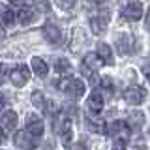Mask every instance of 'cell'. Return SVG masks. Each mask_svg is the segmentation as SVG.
<instances>
[{"label": "cell", "mask_w": 150, "mask_h": 150, "mask_svg": "<svg viewBox=\"0 0 150 150\" xmlns=\"http://www.w3.org/2000/svg\"><path fill=\"white\" fill-rule=\"evenodd\" d=\"M60 88H62V92L66 96L69 98V100H79V98L84 96V83L79 81V79H73V77H68L64 79L62 83H60Z\"/></svg>", "instance_id": "6da1fadb"}, {"label": "cell", "mask_w": 150, "mask_h": 150, "mask_svg": "<svg viewBox=\"0 0 150 150\" xmlns=\"http://www.w3.org/2000/svg\"><path fill=\"white\" fill-rule=\"evenodd\" d=\"M11 6H19V11L15 15H17V21L21 23V25H32V23L40 17L38 9L34 8V4H30V2H15V4H11Z\"/></svg>", "instance_id": "7a4b0ae2"}, {"label": "cell", "mask_w": 150, "mask_h": 150, "mask_svg": "<svg viewBox=\"0 0 150 150\" xmlns=\"http://www.w3.org/2000/svg\"><path fill=\"white\" fill-rule=\"evenodd\" d=\"M54 131L60 135V141L66 144V146H69V143H71V120L68 118L66 115H60L58 118L54 122Z\"/></svg>", "instance_id": "3957f363"}, {"label": "cell", "mask_w": 150, "mask_h": 150, "mask_svg": "<svg viewBox=\"0 0 150 150\" xmlns=\"http://www.w3.org/2000/svg\"><path fill=\"white\" fill-rule=\"evenodd\" d=\"M9 81H11V84L17 86V88L25 86V84L30 81V69H28L25 64H17L15 68L9 71Z\"/></svg>", "instance_id": "277c9868"}, {"label": "cell", "mask_w": 150, "mask_h": 150, "mask_svg": "<svg viewBox=\"0 0 150 150\" xmlns=\"http://www.w3.org/2000/svg\"><path fill=\"white\" fill-rule=\"evenodd\" d=\"M124 101L129 103V105H141V103L144 101V98H146V88L143 86H129L124 90Z\"/></svg>", "instance_id": "5b68a950"}, {"label": "cell", "mask_w": 150, "mask_h": 150, "mask_svg": "<svg viewBox=\"0 0 150 150\" xmlns=\"http://www.w3.org/2000/svg\"><path fill=\"white\" fill-rule=\"evenodd\" d=\"M25 131L32 139H40L43 135V122H41V118H38L36 115H28L26 124H25Z\"/></svg>", "instance_id": "8992f818"}, {"label": "cell", "mask_w": 150, "mask_h": 150, "mask_svg": "<svg viewBox=\"0 0 150 150\" xmlns=\"http://www.w3.org/2000/svg\"><path fill=\"white\" fill-rule=\"evenodd\" d=\"M107 135H112L115 139H128L129 137V128L124 120H116L107 126Z\"/></svg>", "instance_id": "52a82bcc"}, {"label": "cell", "mask_w": 150, "mask_h": 150, "mask_svg": "<svg viewBox=\"0 0 150 150\" xmlns=\"http://www.w3.org/2000/svg\"><path fill=\"white\" fill-rule=\"evenodd\" d=\"M13 143H15V146L21 148V150H34L36 148L34 139H32L25 129H23V131H17V133L13 135Z\"/></svg>", "instance_id": "ba28073f"}, {"label": "cell", "mask_w": 150, "mask_h": 150, "mask_svg": "<svg viewBox=\"0 0 150 150\" xmlns=\"http://www.w3.org/2000/svg\"><path fill=\"white\" fill-rule=\"evenodd\" d=\"M124 17L128 19V21H139L141 17H143V4L141 2H128L124 6Z\"/></svg>", "instance_id": "9c48e42d"}, {"label": "cell", "mask_w": 150, "mask_h": 150, "mask_svg": "<svg viewBox=\"0 0 150 150\" xmlns=\"http://www.w3.org/2000/svg\"><path fill=\"white\" fill-rule=\"evenodd\" d=\"M0 128L4 131H15L17 128V112L15 111H4L0 116Z\"/></svg>", "instance_id": "30bf717a"}, {"label": "cell", "mask_w": 150, "mask_h": 150, "mask_svg": "<svg viewBox=\"0 0 150 150\" xmlns=\"http://www.w3.org/2000/svg\"><path fill=\"white\" fill-rule=\"evenodd\" d=\"M84 124H86V129L92 131V133H107V124L103 122V118H98V116H86V120H84Z\"/></svg>", "instance_id": "8fae6325"}, {"label": "cell", "mask_w": 150, "mask_h": 150, "mask_svg": "<svg viewBox=\"0 0 150 150\" xmlns=\"http://www.w3.org/2000/svg\"><path fill=\"white\" fill-rule=\"evenodd\" d=\"M43 38L49 41V43H53V45L60 43V40H62L60 28L56 26V25H53V23H47V25L43 26Z\"/></svg>", "instance_id": "7c38bea8"}, {"label": "cell", "mask_w": 150, "mask_h": 150, "mask_svg": "<svg viewBox=\"0 0 150 150\" xmlns=\"http://www.w3.org/2000/svg\"><path fill=\"white\" fill-rule=\"evenodd\" d=\"M86 105H88V109L92 112H101V109H103V94L100 90H94L90 96H88Z\"/></svg>", "instance_id": "4fadbf2b"}, {"label": "cell", "mask_w": 150, "mask_h": 150, "mask_svg": "<svg viewBox=\"0 0 150 150\" xmlns=\"http://www.w3.org/2000/svg\"><path fill=\"white\" fill-rule=\"evenodd\" d=\"M126 124H128V128L131 131H139L141 128H143V124H144V115L141 111H131Z\"/></svg>", "instance_id": "5bb4252c"}, {"label": "cell", "mask_w": 150, "mask_h": 150, "mask_svg": "<svg viewBox=\"0 0 150 150\" xmlns=\"http://www.w3.org/2000/svg\"><path fill=\"white\" fill-rule=\"evenodd\" d=\"M103 66L101 62V58L98 54H94V53H88L86 56H84V62H83V68H86L88 71H92V73H96L98 69H100Z\"/></svg>", "instance_id": "9a60e30c"}, {"label": "cell", "mask_w": 150, "mask_h": 150, "mask_svg": "<svg viewBox=\"0 0 150 150\" xmlns=\"http://www.w3.org/2000/svg\"><path fill=\"white\" fill-rule=\"evenodd\" d=\"M0 23H4V25H13L15 23V11L11 9L9 4L0 2Z\"/></svg>", "instance_id": "2e32d148"}, {"label": "cell", "mask_w": 150, "mask_h": 150, "mask_svg": "<svg viewBox=\"0 0 150 150\" xmlns=\"http://www.w3.org/2000/svg\"><path fill=\"white\" fill-rule=\"evenodd\" d=\"M90 28H92V34H96V36H100L103 34V32L107 30V17H92L90 19Z\"/></svg>", "instance_id": "e0dca14e"}, {"label": "cell", "mask_w": 150, "mask_h": 150, "mask_svg": "<svg viewBox=\"0 0 150 150\" xmlns=\"http://www.w3.org/2000/svg\"><path fill=\"white\" fill-rule=\"evenodd\" d=\"M32 69H34V73L38 77H47V73H49V66H47L45 60L41 58H32Z\"/></svg>", "instance_id": "ac0fdd59"}, {"label": "cell", "mask_w": 150, "mask_h": 150, "mask_svg": "<svg viewBox=\"0 0 150 150\" xmlns=\"http://www.w3.org/2000/svg\"><path fill=\"white\" fill-rule=\"evenodd\" d=\"M98 56L101 58L103 64H112V53H111V47L107 43H103V41H100L98 43Z\"/></svg>", "instance_id": "d6986e66"}, {"label": "cell", "mask_w": 150, "mask_h": 150, "mask_svg": "<svg viewBox=\"0 0 150 150\" xmlns=\"http://www.w3.org/2000/svg\"><path fill=\"white\" fill-rule=\"evenodd\" d=\"M54 69H56L58 75L66 77V75L71 71V64H69V60H66V58H56L54 60Z\"/></svg>", "instance_id": "ffe728a7"}, {"label": "cell", "mask_w": 150, "mask_h": 150, "mask_svg": "<svg viewBox=\"0 0 150 150\" xmlns=\"http://www.w3.org/2000/svg\"><path fill=\"white\" fill-rule=\"evenodd\" d=\"M30 101H32V105H34L36 109H40V111L45 109V98H43V94H41L40 90H34V92H32Z\"/></svg>", "instance_id": "44dd1931"}, {"label": "cell", "mask_w": 150, "mask_h": 150, "mask_svg": "<svg viewBox=\"0 0 150 150\" xmlns=\"http://www.w3.org/2000/svg\"><path fill=\"white\" fill-rule=\"evenodd\" d=\"M8 79H9V69H8V66H6V64L0 62V84L6 83Z\"/></svg>", "instance_id": "7402d4cb"}, {"label": "cell", "mask_w": 150, "mask_h": 150, "mask_svg": "<svg viewBox=\"0 0 150 150\" xmlns=\"http://www.w3.org/2000/svg\"><path fill=\"white\" fill-rule=\"evenodd\" d=\"M45 109L49 111V115H54V112H58V105H56V101L49 100V101H45Z\"/></svg>", "instance_id": "603a6c76"}, {"label": "cell", "mask_w": 150, "mask_h": 150, "mask_svg": "<svg viewBox=\"0 0 150 150\" xmlns=\"http://www.w3.org/2000/svg\"><path fill=\"white\" fill-rule=\"evenodd\" d=\"M111 150H126V141L124 139H115Z\"/></svg>", "instance_id": "cb8c5ba5"}, {"label": "cell", "mask_w": 150, "mask_h": 150, "mask_svg": "<svg viewBox=\"0 0 150 150\" xmlns=\"http://www.w3.org/2000/svg\"><path fill=\"white\" fill-rule=\"evenodd\" d=\"M56 6L62 8V9H71L75 4H73V2H56Z\"/></svg>", "instance_id": "d4e9b609"}, {"label": "cell", "mask_w": 150, "mask_h": 150, "mask_svg": "<svg viewBox=\"0 0 150 150\" xmlns=\"http://www.w3.org/2000/svg\"><path fill=\"white\" fill-rule=\"evenodd\" d=\"M143 73H144V77H146V81L150 83V64H144V68H143Z\"/></svg>", "instance_id": "484cf974"}, {"label": "cell", "mask_w": 150, "mask_h": 150, "mask_svg": "<svg viewBox=\"0 0 150 150\" xmlns=\"http://www.w3.org/2000/svg\"><path fill=\"white\" fill-rule=\"evenodd\" d=\"M68 150H86V146H84L83 143H77V144H73V146H69Z\"/></svg>", "instance_id": "4316f807"}, {"label": "cell", "mask_w": 150, "mask_h": 150, "mask_svg": "<svg viewBox=\"0 0 150 150\" xmlns=\"http://www.w3.org/2000/svg\"><path fill=\"white\" fill-rule=\"evenodd\" d=\"M6 139H8V135H6V131H4L2 128H0V144H2V143H6Z\"/></svg>", "instance_id": "83f0119b"}, {"label": "cell", "mask_w": 150, "mask_h": 150, "mask_svg": "<svg viewBox=\"0 0 150 150\" xmlns=\"http://www.w3.org/2000/svg\"><path fill=\"white\" fill-rule=\"evenodd\" d=\"M144 25H146V28L150 30V9H148V13H146V23H144Z\"/></svg>", "instance_id": "f1b7e54d"}, {"label": "cell", "mask_w": 150, "mask_h": 150, "mask_svg": "<svg viewBox=\"0 0 150 150\" xmlns=\"http://www.w3.org/2000/svg\"><path fill=\"white\" fill-rule=\"evenodd\" d=\"M2 40H4V30L0 28V41H2Z\"/></svg>", "instance_id": "f546056e"}]
</instances>
